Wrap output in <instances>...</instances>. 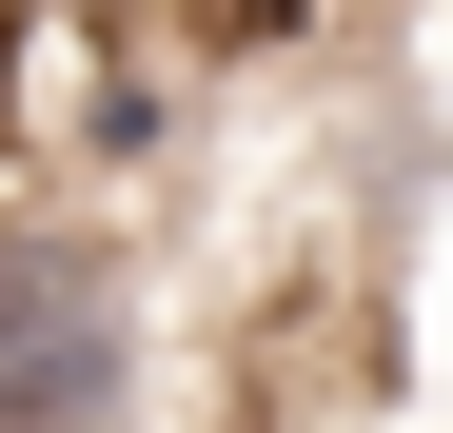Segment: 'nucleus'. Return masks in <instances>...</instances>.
Wrapping results in <instances>:
<instances>
[{
    "label": "nucleus",
    "mask_w": 453,
    "mask_h": 433,
    "mask_svg": "<svg viewBox=\"0 0 453 433\" xmlns=\"http://www.w3.org/2000/svg\"><path fill=\"white\" fill-rule=\"evenodd\" d=\"M178 375V276L138 256V216L0 178V433H158Z\"/></svg>",
    "instance_id": "nucleus-1"
}]
</instances>
